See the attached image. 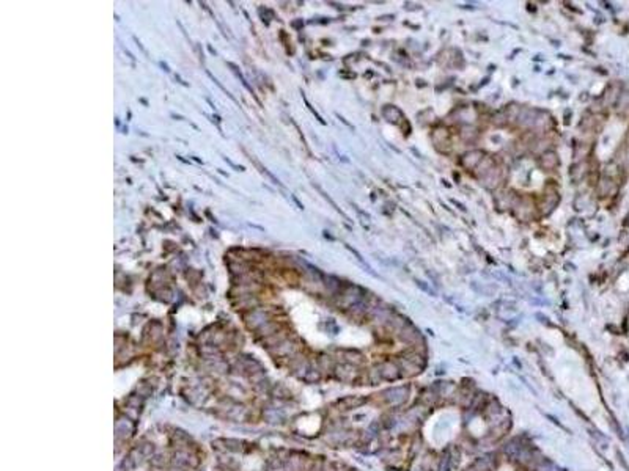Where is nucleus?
I'll use <instances>...</instances> for the list:
<instances>
[{"mask_svg":"<svg viewBox=\"0 0 629 471\" xmlns=\"http://www.w3.org/2000/svg\"><path fill=\"white\" fill-rule=\"evenodd\" d=\"M557 163H559V159H557V154H555V153L551 151V153L543 154V157H541V167H543V168L552 170V168L557 167Z\"/></svg>","mask_w":629,"mask_h":471,"instance_id":"obj_4","label":"nucleus"},{"mask_svg":"<svg viewBox=\"0 0 629 471\" xmlns=\"http://www.w3.org/2000/svg\"><path fill=\"white\" fill-rule=\"evenodd\" d=\"M407 394H409L407 386H395V388H389V390L382 393V398H384V401L390 407H400L406 402Z\"/></svg>","mask_w":629,"mask_h":471,"instance_id":"obj_1","label":"nucleus"},{"mask_svg":"<svg viewBox=\"0 0 629 471\" xmlns=\"http://www.w3.org/2000/svg\"><path fill=\"white\" fill-rule=\"evenodd\" d=\"M484 157H483V153L481 151H471V153H468L466 156L462 157V165L466 168H475V167H478V165L481 163V160H483Z\"/></svg>","mask_w":629,"mask_h":471,"instance_id":"obj_3","label":"nucleus"},{"mask_svg":"<svg viewBox=\"0 0 629 471\" xmlns=\"http://www.w3.org/2000/svg\"><path fill=\"white\" fill-rule=\"evenodd\" d=\"M378 369H379V372H381V377L384 379V380H389V382H393V380H398V379L403 377L398 363H397V362H392V360H390V362L381 363V365L378 366Z\"/></svg>","mask_w":629,"mask_h":471,"instance_id":"obj_2","label":"nucleus"},{"mask_svg":"<svg viewBox=\"0 0 629 471\" xmlns=\"http://www.w3.org/2000/svg\"><path fill=\"white\" fill-rule=\"evenodd\" d=\"M386 110H387V112H390V117H387V121H390V123H397L398 120H401V118H403V114L400 112V110H398L397 107L387 105V107H386Z\"/></svg>","mask_w":629,"mask_h":471,"instance_id":"obj_5","label":"nucleus"},{"mask_svg":"<svg viewBox=\"0 0 629 471\" xmlns=\"http://www.w3.org/2000/svg\"><path fill=\"white\" fill-rule=\"evenodd\" d=\"M464 471H477V469H475V468H474V466L471 465L469 468H466V469H464Z\"/></svg>","mask_w":629,"mask_h":471,"instance_id":"obj_6","label":"nucleus"}]
</instances>
